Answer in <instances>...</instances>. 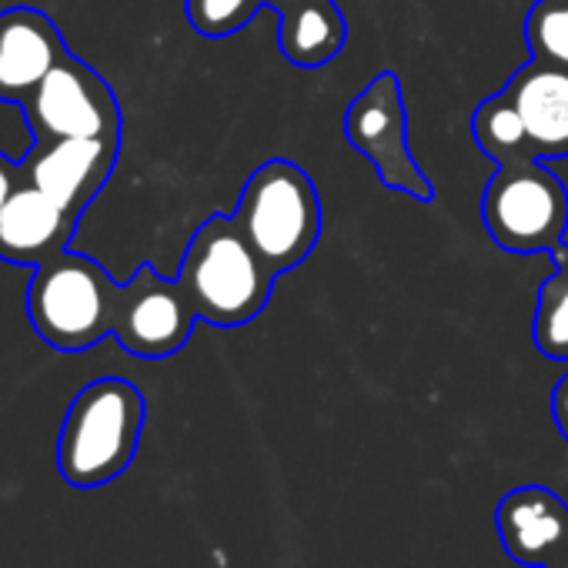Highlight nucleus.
<instances>
[{
	"label": "nucleus",
	"instance_id": "f257e3e1",
	"mask_svg": "<svg viewBox=\"0 0 568 568\" xmlns=\"http://www.w3.org/2000/svg\"><path fill=\"white\" fill-rule=\"evenodd\" d=\"M274 271L257 257L231 217H207L184 247L178 281L201 322L241 328L254 322L274 292Z\"/></svg>",
	"mask_w": 568,
	"mask_h": 568
},
{
	"label": "nucleus",
	"instance_id": "f03ea898",
	"mask_svg": "<svg viewBox=\"0 0 568 568\" xmlns=\"http://www.w3.org/2000/svg\"><path fill=\"white\" fill-rule=\"evenodd\" d=\"M144 395L124 378H98L71 402L61 438L58 468L74 488H101L128 471L144 432Z\"/></svg>",
	"mask_w": 568,
	"mask_h": 568
},
{
	"label": "nucleus",
	"instance_id": "7ed1b4c3",
	"mask_svg": "<svg viewBox=\"0 0 568 568\" xmlns=\"http://www.w3.org/2000/svg\"><path fill=\"white\" fill-rule=\"evenodd\" d=\"M231 221L274 274H288L322 237V197L305 168L271 158L244 181Z\"/></svg>",
	"mask_w": 568,
	"mask_h": 568
},
{
	"label": "nucleus",
	"instance_id": "20e7f679",
	"mask_svg": "<svg viewBox=\"0 0 568 568\" xmlns=\"http://www.w3.org/2000/svg\"><path fill=\"white\" fill-rule=\"evenodd\" d=\"M121 284L88 254L61 251L34 267L28 284V318L58 352H88L114 335Z\"/></svg>",
	"mask_w": 568,
	"mask_h": 568
},
{
	"label": "nucleus",
	"instance_id": "39448f33",
	"mask_svg": "<svg viewBox=\"0 0 568 568\" xmlns=\"http://www.w3.org/2000/svg\"><path fill=\"white\" fill-rule=\"evenodd\" d=\"M481 221L501 251L555 257L568 247V187L541 158L498 164L481 194Z\"/></svg>",
	"mask_w": 568,
	"mask_h": 568
},
{
	"label": "nucleus",
	"instance_id": "423d86ee",
	"mask_svg": "<svg viewBox=\"0 0 568 568\" xmlns=\"http://www.w3.org/2000/svg\"><path fill=\"white\" fill-rule=\"evenodd\" d=\"M345 141L375 168L385 187L415 201H432L435 184L425 178L408 141V111L402 98V78L382 71L345 111Z\"/></svg>",
	"mask_w": 568,
	"mask_h": 568
},
{
	"label": "nucleus",
	"instance_id": "0eeeda50",
	"mask_svg": "<svg viewBox=\"0 0 568 568\" xmlns=\"http://www.w3.org/2000/svg\"><path fill=\"white\" fill-rule=\"evenodd\" d=\"M24 121L41 138H121V104L111 84L71 51L21 104Z\"/></svg>",
	"mask_w": 568,
	"mask_h": 568
},
{
	"label": "nucleus",
	"instance_id": "6e6552de",
	"mask_svg": "<svg viewBox=\"0 0 568 568\" xmlns=\"http://www.w3.org/2000/svg\"><path fill=\"white\" fill-rule=\"evenodd\" d=\"M197 312L178 277H164L154 264H141L128 284H121L114 338L134 358H171L178 355L191 332Z\"/></svg>",
	"mask_w": 568,
	"mask_h": 568
},
{
	"label": "nucleus",
	"instance_id": "1a4fd4ad",
	"mask_svg": "<svg viewBox=\"0 0 568 568\" xmlns=\"http://www.w3.org/2000/svg\"><path fill=\"white\" fill-rule=\"evenodd\" d=\"M121 138H41L21 161L24 181L41 187L71 217L81 221L88 204L114 174Z\"/></svg>",
	"mask_w": 568,
	"mask_h": 568
},
{
	"label": "nucleus",
	"instance_id": "9d476101",
	"mask_svg": "<svg viewBox=\"0 0 568 568\" xmlns=\"http://www.w3.org/2000/svg\"><path fill=\"white\" fill-rule=\"evenodd\" d=\"M495 525L505 555L518 565L545 568L568 551V501L545 485L511 488L495 508Z\"/></svg>",
	"mask_w": 568,
	"mask_h": 568
},
{
	"label": "nucleus",
	"instance_id": "9b49d317",
	"mask_svg": "<svg viewBox=\"0 0 568 568\" xmlns=\"http://www.w3.org/2000/svg\"><path fill=\"white\" fill-rule=\"evenodd\" d=\"M58 24L38 8L0 11V101L24 104L38 84L64 61Z\"/></svg>",
	"mask_w": 568,
	"mask_h": 568
},
{
	"label": "nucleus",
	"instance_id": "f8f14e48",
	"mask_svg": "<svg viewBox=\"0 0 568 568\" xmlns=\"http://www.w3.org/2000/svg\"><path fill=\"white\" fill-rule=\"evenodd\" d=\"M501 91L518 111L535 158H568V68L531 58L508 78Z\"/></svg>",
	"mask_w": 568,
	"mask_h": 568
},
{
	"label": "nucleus",
	"instance_id": "ddd939ff",
	"mask_svg": "<svg viewBox=\"0 0 568 568\" xmlns=\"http://www.w3.org/2000/svg\"><path fill=\"white\" fill-rule=\"evenodd\" d=\"M74 231L78 217H71L41 187L24 181L8 197V204L0 207V257L11 264L38 267L54 254L68 251Z\"/></svg>",
	"mask_w": 568,
	"mask_h": 568
},
{
	"label": "nucleus",
	"instance_id": "4468645a",
	"mask_svg": "<svg viewBox=\"0 0 568 568\" xmlns=\"http://www.w3.org/2000/svg\"><path fill=\"white\" fill-rule=\"evenodd\" d=\"M348 38V24L338 11L335 0H318V4L295 8L281 14V54L295 68H325L332 64Z\"/></svg>",
	"mask_w": 568,
	"mask_h": 568
},
{
	"label": "nucleus",
	"instance_id": "2eb2a0df",
	"mask_svg": "<svg viewBox=\"0 0 568 568\" xmlns=\"http://www.w3.org/2000/svg\"><path fill=\"white\" fill-rule=\"evenodd\" d=\"M471 134H475V144L495 164L535 158V151L528 144V131H525L518 111L511 108V101L505 98V91H498L495 98H488V101H481L475 108V114H471Z\"/></svg>",
	"mask_w": 568,
	"mask_h": 568
},
{
	"label": "nucleus",
	"instance_id": "dca6fc26",
	"mask_svg": "<svg viewBox=\"0 0 568 568\" xmlns=\"http://www.w3.org/2000/svg\"><path fill=\"white\" fill-rule=\"evenodd\" d=\"M555 271L538 288L531 338L545 358L568 362V247L551 257Z\"/></svg>",
	"mask_w": 568,
	"mask_h": 568
},
{
	"label": "nucleus",
	"instance_id": "f3484780",
	"mask_svg": "<svg viewBox=\"0 0 568 568\" xmlns=\"http://www.w3.org/2000/svg\"><path fill=\"white\" fill-rule=\"evenodd\" d=\"M525 41L535 61L568 68V0H535L525 14Z\"/></svg>",
	"mask_w": 568,
	"mask_h": 568
},
{
	"label": "nucleus",
	"instance_id": "a211bd4d",
	"mask_svg": "<svg viewBox=\"0 0 568 568\" xmlns=\"http://www.w3.org/2000/svg\"><path fill=\"white\" fill-rule=\"evenodd\" d=\"M267 0H184L187 24L201 38H231L244 31Z\"/></svg>",
	"mask_w": 568,
	"mask_h": 568
},
{
	"label": "nucleus",
	"instance_id": "6ab92c4d",
	"mask_svg": "<svg viewBox=\"0 0 568 568\" xmlns=\"http://www.w3.org/2000/svg\"><path fill=\"white\" fill-rule=\"evenodd\" d=\"M24 184V171L18 161H11L8 154H0V207L8 204V197Z\"/></svg>",
	"mask_w": 568,
	"mask_h": 568
},
{
	"label": "nucleus",
	"instance_id": "aec40b11",
	"mask_svg": "<svg viewBox=\"0 0 568 568\" xmlns=\"http://www.w3.org/2000/svg\"><path fill=\"white\" fill-rule=\"evenodd\" d=\"M551 418H555L561 438H568V372L558 378V385L551 392Z\"/></svg>",
	"mask_w": 568,
	"mask_h": 568
},
{
	"label": "nucleus",
	"instance_id": "412c9836",
	"mask_svg": "<svg viewBox=\"0 0 568 568\" xmlns=\"http://www.w3.org/2000/svg\"><path fill=\"white\" fill-rule=\"evenodd\" d=\"M305 4H318V0H267V8H274L277 14H288V11L305 8Z\"/></svg>",
	"mask_w": 568,
	"mask_h": 568
},
{
	"label": "nucleus",
	"instance_id": "4be33fe9",
	"mask_svg": "<svg viewBox=\"0 0 568 568\" xmlns=\"http://www.w3.org/2000/svg\"><path fill=\"white\" fill-rule=\"evenodd\" d=\"M545 568H568V551H561V555H558L555 561H548Z\"/></svg>",
	"mask_w": 568,
	"mask_h": 568
}]
</instances>
